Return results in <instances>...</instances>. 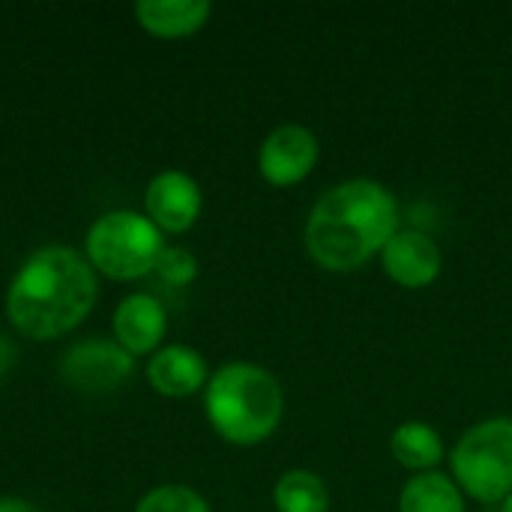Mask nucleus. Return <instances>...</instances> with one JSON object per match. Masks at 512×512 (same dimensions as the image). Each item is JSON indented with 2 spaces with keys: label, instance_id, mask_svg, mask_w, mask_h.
Instances as JSON below:
<instances>
[{
  "label": "nucleus",
  "instance_id": "nucleus-1",
  "mask_svg": "<svg viewBox=\"0 0 512 512\" xmlns=\"http://www.w3.org/2000/svg\"><path fill=\"white\" fill-rule=\"evenodd\" d=\"M399 231L396 195L369 177H354L330 186L306 219V252L330 273H354L372 258H381L384 246Z\"/></svg>",
  "mask_w": 512,
  "mask_h": 512
},
{
  "label": "nucleus",
  "instance_id": "nucleus-2",
  "mask_svg": "<svg viewBox=\"0 0 512 512\" xmlns=\"http://www.w3.org/2000/svg\"><path fill=\"white\" fill-rule=\"evenodd\" d=\"M96 288L84 255L69 246H45L18 267L6 294V315L30 339H60L90 315Z\"/></svg>",
  "mask_w": 512,
  "mask_h": 512
},
{
  "label": "nucleus",
  "instance_id": "nucleus-3",
  "mask_svg": "<svg viewBox=\"0 0 512 512\" xmlns=\"http://www.w3.org/2000/svg\"><path fill=\"white\" fill-rule=\"evenodd\" d=\"M204 408L219 438L237 447H255L279 429L285 393L279 378L264 366L234 360L210 375Z\"/></svg>",
  "mask_w": 512,
  "mask_h": 512
},
{
  "label": "nucleus",
  "instance_id": "nucleus-4",
  "mask_svg": "<svg viewBox=\"0 0 512 512\" xmlns=\"http://www.w3.org/2000/svg\"><path fill=\"white\" fill-rule=\"evenodd\" d=\"M450 471L456 486L480 504H501L512 495V417L471 426L450 453Z\"/></svg>",
  "mask_w": 512,
  "mask_h": 512
},
{
  "label": "nucleus",
  "instance_id": "nucleus-5",
  "mask_svg": "<svg viewBox=\"0 0 512 512\" xmlns=\"http://www.w3.org/2000/svg\"><path fill=\"white\" fill-rule=\"evenodd\" d=\"M162 249V231L135 210H111L87 231L90 267L120 282L141 279L156 270Z\"/></svg>",
  "mask_w": 512,
  "mask_h": 512
},
{
  "label": "nucleus",
  "instance_id": "nucleus-6",
  "mask_svg": "<svg viewBox=\"0 0 512 512\" xmlns=\"http://www.w3.org/2000/svg\"><path fill=\"white\" fill-rule=\"evenodd\" d=\"M318 159H321L318 135L309 126L282 123L264 138L258 150V171L270 186L288 189L303 183L315 171Z\"/></svg>",
  "mask_w": 512,
  "mask_h": 512
},
{
  "label": "nucleus",
  "instance_id": "nucleus-7",
  "mask_svg": "<svg viewBox=\"0 0 512 512\" xmlns=\"http://www.w3.org/2000/svg\"><path fill=\"white\" fill-rule=\"evenodd\" d=\"M135 360L114 339L75 342L60 363V375L69 387L84 393H111L129 381Z\"/></svg>",
  "mask_w": 512,
  "mask_h": 512
},
{
  "label": "nucleus",
  "instance_id": "nucleus-8",
  "mask_svg": "<svg viewBox=\"0 0 512 512\" xmlns=\"http://www.w3.org/2000/svg\"><path fill=\"white\" fill-rule=\"evenodd\" d=\"M381 267L387 279H393L399 288H429L441 270H444V255L441 246L417 228H399L393 240L381 252Z\"/></svg>",
  "mask_w": 512,
  "mask_h": 512
},
{
  "label": "nucleus",
  "instance_id": "nucleus-9",
  "mask_svg": "<svg viewBox=\"0 0 512 512\" xmlns=\"http://www.w3.org/2000/svg\"><path fill=\"white\" fill-rule=\"evenodd\" d=\"M147 219L168 234H183L189 231L204 207L201 186L186 174V171H162L150 180L147 195H144Z\"/></svg>",
  "mask_w": 512,
  "mask_h": 512
},
{
  "label": "nucleus",
  "instance_id": "nucleus-10",
  "mask_svg": "<svg viewBox=\"0 0 512 512\" xmlns=\"http://www.w3.org/2000/svg\"><path fill=\"white\" fill-rule=\"evenodd\" d=\"M111 327H114V342L132 357H138L159 348L168 318L153 294H129L126 300H120Z\"/></svg>",
  "mask_w": 512,
  "mask_h": 512
},
{
  "label": "nucleus",
  "instance_id": "nucleus-11",
  "mask_svg": "<svg viewBox=\"0 0 512 512\" xmlns=\"http://www.w3.org/2000/svg\"><path fill=\"white\" fill-rule=\"evenodd\" d=\"M147 381L156 393L183 399V396H192L201 387H207L210 372H207V360L195 348L165 345L147 363Z\"/></svg>",
  "mask_w": 512,
  "mask_h": 512
},
{
  "label": "nucleus",
  "instance_id": "nucleus-12",
  "mask_svg": "<svg viewBox=\"0 0 512 512\" xmlns=\"http://www.w3.org/2000/svg\"><path fill=\"white\" fill-rule=\"evenodd\" d=\"M213 6L207 0H141L135 3V18L141 27L162 39H180L198 33Z\"/></svg>",
  "mask_w": 512,
  "mask_h": 512
},
{
  "label": "nucleus",
  "instance_id": "nucleus-13",
  "mask_svg": "<svg viewBox=\"0 0 512 512\" xmlns=\"http://www.w3.org/2000/svg\"><path fill=\"white\" fill-rule=\"evenodd\" d=\"M390 453L411 474H429L447 456L438 429L429 423H420V420H408V423L396 426V432L390 438Z\"/></svg>",
  "mask_w": 512,
  "mask_h": 512
},
{
  "label": "nucleus",
  "instance_id": "nucleus-14",
  "mask_svg": "<svg viewBox=\"0 0 512 512\" xmlns=\"http://www.w3.org/2000/svg\"><path fill=\"white\" fill-rule=\"evenodd\" d=\"M399 512H465V492L441 471L414 474L402 486Z\"/></svg>",
  "mask_w": 512,
  "mask_h": 512
},
{
  "label": "nucleus",
  "instance_id": "nucleus-15",
  "mask_svg": "<svg viewBox=\"0 0 512 512\" xmlns=\"http://www.w3.org/2000/svg\"><path fill=\"white\" fill-rule=\"evenodd\" d=\"M273 504L279 512H330V489L315 471L294 468L276 480Z\"/></svg>",
  "mask_w": 512,
  "mask_h": 512
},
{
  "label": "nucleus",
  "instance_id": "nucleus-16",
  "mask_svg": "<svg viewBox=\"0 0 512 512\" xmlns=\"http://www.w3.org/2000/svg\"><path fill=\"white\" fill-rule=\"evenodd\" d=\"M135 512H210V504L189 486H159L138 501Z\"/></svg>",
  "mask_w": 512,
  "mask_h": 512
},
{
  "label": "nucleus",
  "instance_id": "nucleus-17",
  "mask_svg": "<svg viewBox=\"0 0 512 512\" xmlns=\"http://www.w3.org/2000/svg\"><path fill=\"white\" fill-rule=\"evenodd\" d=\"M156 273H159L168 285L186 288V285H192L195 276H198V261H195L192 252H186V249H180V246H165L162 255H159V261H156Z\"/></svg>",
  "mask_w": 512,
  "mask_h": 512
},
{
  "label": "nucleus",
  "instance_id": "nucleus-18",
  "mask_svg": "<svg viewBox=\"0 0 512 512\" xmlns=\"http://www.w3.org/2000/svg\"><path fill=\"white\" fill-rule=\"evenodd\" d=\"M0 512H36V507L21 498H0Z\"/></svg>",
  "mask_w": 512,
  "mask_h": 512
},
{
  "label": "nucleus",
  "instance_id": "nucleus-19",
  "mask_svg": "<svg viewBox=\"0 0 512 512\" xmlns=\"http://www.w3.org/2000/svg\"><path fill=\"white\" fill-rule=\"evenodd\" d=\"M12 357H15V348H12V345H9V342L0 336V375H3V372L12 366Z\"/></svg>",
  "mask_w": 512,
  "mask_h": 512
},
{
  "label": "nucleus",
  "instance_id": "nucleus-20",
  "mask_svg": "<svg viewBox=\"0 0 512 512\" xmlns=\"http://www.w3.org/2000/svg\"><path fill=\"white\" fill-rule=\"evenodd\" d=\"M501 512H512V495H507V498L501 501Z\"/></svg>",
  "mask_w": 512,
  "mask_h": 512
}]
</instances>
